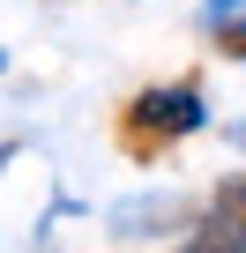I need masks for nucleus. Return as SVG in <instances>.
<instances>
[{
    "mask_svg": "<svg viewBox=\"0 0 246 253\" xmlns=\"http://www.w3.org/2000/svg\"><path fill=\"white\" fill-rule=\"evenodd\" d=\"M231 142H239V149H246V126H231Z\"/></svg>",
    "mask_w": 246,
    "mask_h": 253,
    "instance_id": "6",
    "label": "nucleus"
},
{
    "mask_svg": "<svg viewBox=\"0 0 246 253\" xmlns=\"http://www.w3.org/2000/svg\"><path fill=\"white\" fill-rule=\"evenodd\" d=\"M239 15H246V0H209V8H201L209 30H216V23H239Z\"/></svg>",
    "mask_w": 246,
    "mask_h": 253,
    "instance_id": "5",
    "label": "nucleus"
},
{
    "mask_svg": "<svg viewBox=\"0 0 246 253\" xmlns=\"http://www.w3.org/2000/svg\"><path fill=\"white\" fill-rule=\"evenodd\" d=\"M187 253H246V179H224V186H216V201H209V216L194 223Z\"/></svg>",
    "mask_w": 246,
    "mask_h": 253,
    "instance_id": "2",
    "label": "nucleus"
},
{
    "mask_svg": "<svg viewBox=\"0 0 246 253\" xmlns=\"http://www.w3.org/2000/svg\"><path fill=\"white\" fill-rule=\"evenodd\" d=\"M0 67H8V60H0Z\"/></svg>",
    "mask_w": 246,
    "mask_h": 253,
    "instance_id": "7",
    "label": "nucleus"
},
{
    "mask_svg": "<svg viewBox=\"0 0 246 253\" xmlns=\"http://www.w3.org/2000/svg\"><path fill=\"white\" fill-rule=\"evenodd\" d=\"M209 112H201V89L194 82H157L142 97H127V112H119V142H127V157H164L179 134H194Z\"/></svg>",
    "mask_w": 246,
    "mask_h": 253,
    "instance_id": "1",
    "label": "nucleus"
},
{
    "mask_svg": "<svg viewBox=\"0 0 246 253\" xmlns=\"http://www.w3.org/2000/svg\"><path fill=\"white\" fill-rule=\"evenodd\" d=\"M172 216H179V201H172V194H149V201H119V209H112V223H119V231H142V223H172Z\"/></svg>",
    "mask_w": 246,
    "mask_h": 253,
    "instance_id": "3",
    "label": "nucleus"
},
{
    "mask_svg": "<svg viewBox=\"0 0 246 253\" xmlns=\"http://www.w3.org/2000/svg\"><path fill=\"white\" fill-rule=\"evenodd\" d=\"M216 45H224V60H246V15L239 23H216Z\"/></svg>",
    "mask_w": 246,
    "mask_h": 253,
    "instance_id": "4",
    "label": "nucleus"
}]
</instances>
